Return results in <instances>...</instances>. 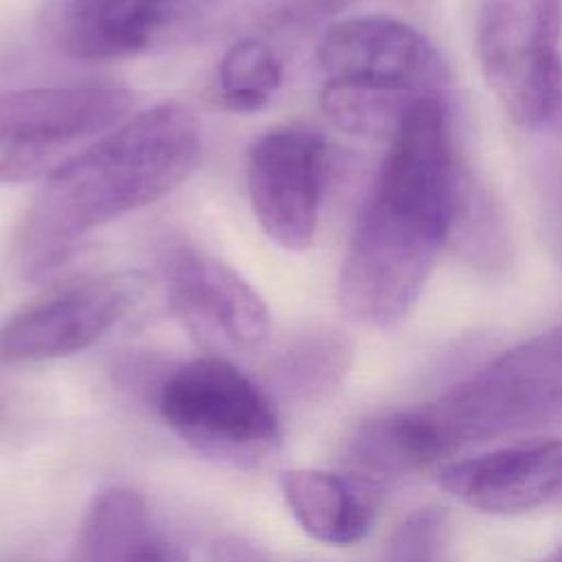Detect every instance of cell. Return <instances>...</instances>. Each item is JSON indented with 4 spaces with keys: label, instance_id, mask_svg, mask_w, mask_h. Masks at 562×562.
<instances>
[{
    "label": "cell",
    "instance_id": "cell-22",
    "mask_svg": "<svg viewBox=\"0 0 562 562\" xmlns=\"http://www.w3.org/2000/svg\"><path fill=\"white\" fill-rule=\"evenodd\" d=\"M553 125H560L562 127V79H560V88H558V99H555V108H553V116L551 121Z\"/></svg>",
    "mask_w": 562,
    "mask_h": 562
},
{
    "label": "cell",
    "instance_id": "cell-2",
    "mask_svg": "<svg viewBox=\"0 0 562 562\" xmlns=\"http://www.w3.org/2000/svg\"><path fill=\"white\" fill-rule=\"evenodd\" d=\"M200 123L180 101L156 103L68 158L35 191L15 235V261L44 279L92 231L154 204L195 169Z\"/></svg>",
    "mask_w": 562,
    "mask_h": 562
},
{
    "label": "cell",
    "instance_id": "cell-23",
    "mask_svg": "<svg viewBox=\"0 0 562 562\" xmlns=\"http://www.w3.org/2000/svg\"><path fill=\"white\" fill-rule=\"evenodd\" d=\"M542 562H562V544L551 555H547Z\"/></svg>",
    "mask_w": 562,
    "mask_h": 562
},
{
    "label": "cell",
    "instance_id": "cell-7",
    "mask_svg": "<svg viewBox=\"0 0 562 562\" xmlns=\"http://www.w3.org/2000/svg\"><path fill=\"white\" fill-rule=\"evenodd\" d=\"M167 301L187 334L209 353H248L266 345L270 312L259 292L215 255L178 241L165 252Z\"/></svg>",
    "mask_w": 562,
    "mask_h": 562
},
{
    "label": "cell",
    "instance_id": "cell-5",
    "mask_svg": "<svg viewBox=\"0 0 562 562\" xmlns=\"http://www.w3.org/2000/svg\"><path fill=\"white\" fill-rule=\"evenodd\" d=\"M134 94L119 86H40L0 92V184L50 176L121 125Z\"/></svg>",
    "mask_w": 562,
    "mask_h": 562
},
{
    "label": "cell",
    "instance_id": "cell-3",
    "mask_svg": "<svg viewBox=\"0 0 562 562\" xmlns=\"http://www.w3.org/2000/svg\"><path fill=\"white\" fill-rule=\"evenodd\" d=\"M402 424L419 468L470 443L562 424V323L501 353L435 402L402 411Z\"/></svg>",
    "mask_w": 562,
    "mask_h": 562
},
{
    "label": "cell",
    "instance_id": "cell-17",
    "mask_svg": "<svg viewBox=\"0 0 562 562\" xmlns=\"http://www.w3.org/2000/svg\"><path fill=\"white\" fill-rule=\"evenodd\" d=\"M417 101L422 99H408L329 81H325L321 90V108L325 116L338 130L356 136L391 138Z\"/></svg>",
    "mask_w": 562,
    "mask_h": 562
},
{
    "label": "cell",
    "instance_id": "cell-19",
    "mask_svg": "<svg viewBox=\"0 0 562 562\" xmlns=\"http://www.w3.org/2000/svg\"><path fill=\"white\" fill-rule=\"evenodd\" d=\"M446 536L448 516L443 509H417L391 533L384 562H441Z\"/></svg>",
    "mask_w": 562,
    "mask_h": 562
},
{
    "label": "cell",
    "instance_id": "cell-10",
    "mask_svg": "<svg viewBox=\"0 0 562 562\" xmlns=\"http://www.w3.org/2000/svg\"><path fill=\"white\" fill-rule=\"evenodd\" d=\"M145 288L138 272H108L64 285L0 325V367L66 358L92 347L132 310Z\"/></svg>",
    "mask_w": 562,
    "mask_h": 562
},
{
    "label": "cell",
    "instance_id": "cell-20",
    "mask_svg": "<svg viewBox=\"0 0 562 562\" xmlns=\"http://www.w3.org/2000/svg\"><path fill=\"white\" fill-rule=\"evenodd\" d=\"M132 562H191L189 553L182 544L171 540L160 529L143 544V549L134 555Z\"/></svg>",
    "mask_w": 562,
    "mask_h": 562
},
{
    "label": "cell",
    "instance_id": "cell-6",
    "mask_svg": "<svg viewBox=\"0 0 562 562\" xmlns=\"http://www.w3.org/2000/svg\"><path fill=\"white\" fill-rule=\"evenodd\" d=\"M562 0H481L476 57L505 114L525 130L549 125L562 79Z\"/></svg>",
    "mask_w": 562,
    "mask_h": 562
},
{
    "label": "cell",
    "instance_id": "cell-15",
    "mask_svg": "<svg viewBox=\"0 0 562 562\" xmlns=\"http://www.w3.org/2000/svg\"><path fill=\"white\" fill-rule=\"evenodd\" d=\"M156 531L136 490H103L81 518L70 562H132Z\"/></svg>",
    "mask_w": 562,
    "mask_h": 562
},
{
    "label": "cell",
    "instance_id": "cell-13",
    "mask_svg": "<svg viewBox=\"0 0 562 562\" xmlns=\"http://www.w3.org/2000/svg\"><path fill=\"white\" fill-rule=\"evenodd\" d=\"M281 492L303 531L325 544L362 540L380 503L375 481L312 468L288 470L281 476Z\"/></svg>",
    "mask_w": 562,
    "mask_h": 562
},
{
    "label": "cell",
    "instance_id": "cell-4",
    "mask_svg": "<svg viewBox=\"0 0 562 562\" xmlns=\"http://www.w3.org/2000/svg\"><path fill=\"white\" fill-rule=\"evenodd\" d=\"M162 422L198 452L255 465L281 441V426L270 395L222 356H200L176 367L160 384Z\"/></svg>",
    "mask_w": 562,
    "mask_h": 562
},
{
    "label": "cell",
    "instance_id": "cell-18",
    "mask_svg": "<svg viewBox=\"0 0 562 562\" xmlns=\"http://www.w3.org/2000/svg\"><path fill=\"white\" fill-rule=\"evenodd\" d=\"M450 239H454L472 261H485L487 266H494L496 259L505 257L507 252L505 231L496 209L485 189L474 182L470 171H465L463 178Z\"/></svg>",
    "mask_w": 562,
    "mask_h": 562
},
{
    "label": "cell",
    "instance_id": "cell-8",
    "mask_svg": "<svg viewBox=\"0 0 562 562\" xmlns=\"http://www.w3.org/2000/svg\"><path fill=\"white\" fill-rule=\"evenodd\" d=\"M316 59L329 83L408 99H441L450 81L432 42L415 26L384 15H358L331 24L321 37Z\"/></svg>",
    "mask_w": 562,
    "mask_h": 562
},
{
    "label": "cell",
    "instance_id": "cell-16",
    "mask_svg": "<svg viewBox=\"0 0 562 562\" xmlns=\"http://www.w3.org/2000/svg\"><path fill=\"white\" fill-rule=\"evenodd\" d=\"M283 81V61L261 40H241L220 59L215 70V101L231 112L261 110Z\"/></svg>",
    "mask_w": 562,
    "mask_h": 562
},
{
    "label": "cell",
    "instance_id": "cell-11",
    "mask_svg": "<svg viewBox=\"0 0 562 562\" xmlns=\"http://www.w3.org/2000/svg\"><path fill=\"white\" fill-rule=\"evenodd\" d=\"M200 4L202 0H48L44 24L66 57L110 61L149 48Z\"/></svg>",
    "mask_w": 562,
    "mask_h": 562
},
{
    "label": "cell",
    "instance_id": "cell-1",
    "mask_svg": "<svg viewBox=\"0 0 562 562\" xmlns=\"http://www.w3.org/2000/svg\"><path fill=\"white\" fill-rule=\"evenodd\" d=\"M465 171L443 99L417 101L391 136L345 250L338 303L349 318L382 329L411 312L450 239Z\"/></svg>",
    "mask_w": 562,
    "mask_h": 562
},
{
    "label": "cell",
    "instance_id": "cell-9",
    "mask_svg": "<svg viewBox=\"0 0 562 562\" xmlns=\"http://www.w3.org/2000/svg\"><path fill=\"white\" fill-rule=\"evenodd\" d=\"M325 138L307 125H279L246 149L250 209L270 241L303 252L316 235L325 187Z\"/></svg>",
    "mask_w": 562,
    "mask_h": 562
},
{
    "label": "cell",
    "instance_id": "cell-21",
    "mask_svg": "<svg viewBox=\"0 0 562 562\" xmlns=\"http://www.w3.org/2000/svg\"><path fill=\"white\" fill-rule=\"evenodd\" d=\"M356 2L360 0H292L288 13L290 18H296V20H318V18L334 15Z\"/></svg>",
    "mask_w": 562,
    "mask_h": 562
},
{
    "label": "cell",
    "instance_id": "cell-12",
    "mask_svg": "<svg viewBox=\"0 0 562 562\" xmlns=\"http://www.w3.org/2000/svg\"><path fill=\"white\" fill-rule=\"evenodd\" d=\"M439 483L479 512L533 509L562 492V439L512 446L448 463L439 472Z\"/></svg>",
    "mask_w": 562,
    "mask_h": 562
},
{
    "label": "cell",
    "instance_id": "cell-14",
    "mask_svg": "<svg viewBox=\"0 0 562 562\" xmlns=\"http://www.w3.org/2000/svg\"><path fill=\"white\" fill-rule=\"evenodd\" d=\"M353 362L351 340L334 327H307L288 338L270 362L277 391L296 402L329 397L347 378Z\"/></svg>",
    "mask_w": 562,
    "mask_h": 562
}]
</instances>
